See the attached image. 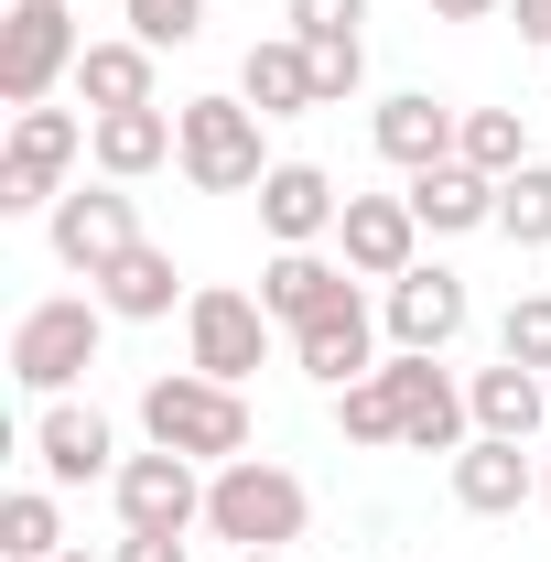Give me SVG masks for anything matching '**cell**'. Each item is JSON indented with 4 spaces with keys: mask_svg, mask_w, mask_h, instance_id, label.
Here are the masks:
<instances>
[{
    "mask_svg": "<svg viewBox=\"0 0 551 562\" xmlns=\"http://www.w3.org/2000/svg\"><path fill=\"white\" fill-rule=\"evenodd\" d=\"M314 87H325V109H336V98H357V87H368V44H357V33L314 44Z\"/></svg>",
    "mask_w": 551,
    "mask_h": 562,
    "instance_id": "obj_31",
    "label": "cell"
},
{
    "mask_svg": "<svg viewBox=\"0 0 551 562\" xmlns=\"http://www.w3.org/2000/svg\"><path fill=\"white\" fill-rule=\"evenodd\" d=\"M336 216H346V195H336V173H325V162H271V173H260V227H271L281 249L336 238Z\"/></svg>",
    "mask_w": 551,
    "mask_h": 562,
    "instance_id": "obj_14",
    "label": "cell"
},
{
    "mask_svg": "<svg viewBox=\"0 0 551 562\" xmlns=\"http://www.w3.org/2000/svg\"><path fill=\"white\" fill-rule=\"evenodd\" d=\"M465 412H476V432L530 443V432L551 422V379H541V368H519V357H497V368H476V379H465Z\"/></svg>",
    "mask_w": 551,
    "mask_h": 562,
    "instance_id": "obj_21",
    "label": "cell"
},
{
    "mask_svg": "<svg viewBox=\"0 0 551 562\" xmlns=\"http://www.w3.org/2000/svg\"><path fill=\"white\" fill-rule=\"evenodd\" d=\"M238 98H249L260 120H303V109H325V87H314V44H303V33H271V44H249V66H238Z\"/></svg>",
    "mask_w": 551,
    "mask_h": 562,
    "instance_id": "obj_19",
    "label": "cell"
},
{
    "mask_svg": "<svg viewBox=\"0 0 551 562\" xmlns=\"http://www.w3.org/2000/svg\"><path fill=\"white\" fill-rule=\"evenodd\" d=\"M379 390H390V412H401V443L412 454H465L476 443V412H465V390L432 368V357H379Z\"/></svg>",
    "mask_w": 551,
    "mask_h": 562,
    "instance_id": "obj_8",
    "label": "cell"
},
{
    "mask_svg": "<svg viewBox=\"0 0 551 562\" xmlns=\"http://www.w3.org/2000/svg\"><path fill=\"white\" fill-rule=\"evenodd\" d=\"M173 151H184L173 109H109V120H87V162H98L109 184H140V173H162Z\"/></svg>",
    "mask_w": 551,
    "mask_h": 562,
    "instance_id": "obj_18",
    "label": "cell"
},
{
    "mask_svg": "<svg viewBox=\"0 0 551 562\" xmlns=\"http://www.w3.org/2000/svg\"><path fill=\"white\" fill-rule=\"evenodd\" d=\"M260 357H271V303H260V292H227V281L184 292V368H206V379H227V390H249Z\"/></svg>",
    "mask_w": 551,
    "mask_h": 562,
    "instance_id": "obj_5",
    "label": "cell"
},
{
    "mask_svg": "<svg viewBox=\"0 0 551 562\" xmlns=\"http://www.w3.org/2000/svg\"><path fill=\"white\" fill-rule=\"evenodd\" d=\"M33 465H44V487H98V476H120L131 454H120V432L87 412V401H44V412H33Z\"/></svg>",
    "mask_w": 551,
    "mask_h": 562,
    "instance_id": "obj_12",
    "label": "cell"
},
{
    "mask_svg": "<svg viewBox=\"0 0 551 562\" xmlns=\"http://www.w3.org/2000/svg\"><path fill=\"white\" fill-rule=\"evenodd\" d=\"M76 98H87V120H109V109H162V87H151V44H140V33L87 44V55H76Z\"/></svg>",
    "mask_w": 551,
    "mask_h": 562,
    "instance_id": "obj_22",
    "label": "cell"
},
{
    "mask_svg": "<svg viewBox=\"0 0 551 562\" xmlns=\"http://www.w3.org/2000/svg\"><path fill=\"white\" fill-rule=\"evenodd\" d=\"M109 497H120V530H206V487H195V454H131L120 476H109Z\"/></svg>",
    "mask_w": 551,
    "mask_h": 562,
    "instance_id": "obj_11",
    "label": "cell"
},
{
    "mask_svg": "<svg viewBox=\"0 0 551 562\" xmlns=\"http://www.w3.org/2000/svg\"><path fill=\"white\" fill-rule=\"evenodd\" d=\"M541 497H551V476H541Z\"/></svg>",
    "mask_w": 551,
    "mask_h": 562,
    "instance_id": "obj_38",
    "label": "cell"
},
{
    "mask_svg": "<svg viewBox=\"0 0 551 562\" xmlns=\"http://www.w3.org/2000/svg\"><path fill=\"white\" fill-rule=\"evenodd\" d=\"M238 562H292V552H238Z\"/></svg>",
    "mask_w": 551,
    "mask_h": 562,
    "instance_id": "obj_36",
    "label": "cell"
},
{
    "mask_svg": "<svg viewBox=\"0 0 551 562\" xmlns=\"http://www.w3.org/2000/svg\"><path fill=\"white\" fill-rule=\"evenodd\" d=\"M497 357H519V368H541V379H551V292H519V303H508Z\"/></svg>",
    "mask_w": 551,
    "mask_h": 562,
    "instance_id": "obj_29",
    "label": "cell"
},
{
    "mask_svg": "<svg viewBox=\"0 0 551 562\" xmlns=\"http://www.w3.org/2000/svg\"><path fill=\"white\" fill-rule=\"evenodd\" d=\"M357 22H368V0H292V33H303V44H336Z\"/></svg>",
    "mask_w": 551,
    "mask_h": 562,
    "instance_id": "obj_32",
    "label": "cell"
},
{
    "mask_svg": "<svg viewBox=\"0 0 551 562\" xmlns=\"http://www.w3.org/2000/svg\"><path fill=\"white\" fill-rule=\"evenodd\" d=\"M486 11H508V0H432V22H486Z\"/></svg>",
    "mask_w": 551,
    "mask_h": 562,
    "instance_id": "obj_35",
    "label": "cell"
},
{
    "mask_svg": "<svg viewBox=\"0 0 551 562\" xmlns=\"http://www.w3.org/2000/svg\"><path fill=\"white\" fill-rule=\"evenodd\" d=\"M109 562H184V541H173V530H120Z\"/></svg>",
    "mask_w": 551,
    "mask_h": 562,
    "instance_id": "obj_33",
    "label": "cell"
},
{
    "mask_svg": "<svg viewBox=\"0 0 551 562\" xmlns=\"http://www.w3.org/2000/svg\"><path fill=\"white\" fill-rule=\"evenodd\" d=\"M336 432H346V443H401V412H390V390H379V368H368L357 390H336Z\"/></svg>",
    "mask_w": 551,
    "mask_h": 562,
    "instance_id": "obj_28",
    "label": "cell"
},
{
    "mask_svg": "<svg viewBox=\"0 0 551 562\" xmlns=\"http://www.w3.org/2000/svg\"><path fill=\"white\" fill-rule=\"evenodd\" d=\"M260 303H271L281 336H303V325H325L336 303H357V281H346V260H325V249H271V271H260Z\"/></svg>",
    "mask_w": 551,
    "mask_h": 562,
    "instance_id": "obj_15",
    "label": "cell"
},
{
    "mask_svg": "<svg viewBox=\"0 0 551 562\" xmlns=\"http://www.w3.org/2000/svg\"><path fill=\"white\" fill-rule=\"evenodd\" d=\"M508 22H519V44H541V55H551V0H508Z\"/></svg>",
    "mask_w": 551,
    "mask_h": 562,
    "instance_id": "obj_34",
    "label": "cell"
},
{
    "mask_svg": "<svg viewBox=\"0 0 551 562\" xmlns=\"http://www.w3.org/2000/svg\"><path fill=\"white\" fill-rule=\"evenodd\" d=\"M303 519H314V497H303V476L271 465V454H238V465L206 476V530L238 541V552H292Z\"/></svg>",
    "mask_w": 551,
    "mask_h": 562,
    "instance_id": "obj_3",
    "label": "cell"
},
{
    "mask_svg": "<svg viewBox=\"0 0 551 562\" xmlns=\"http://www.w3.org/2000/svg\"><path fill=\"white\" fill-rule=\"evenodd\" d=\"M412 216L432 227V238L497 227V173H476V162H432V173H412Z\"/></svg>",
    "mask_w": 551,
    "mask_h": 562,
    "instance_id": "obj_23",
    "label": "cell"
},
{
    "mask_svg": "<svg viewBox=\"0 0 551 562\" xmlns=\"http://www.w3.org/2000/svg\"><path fill=\"white\" fill-rule=\"evenodd\" d=\"M465 271H443V260H412V271L390 281V303H379V325H390V347L401 357H443L465 336Z\"/></svg>",
    "mask_w": 551,
    "mask_h": 562,
    "instance_id": "obj_9",
    "label": "cell"
},
{
    "mask_svg": "<svg viewBox=\"0 0 551 562\" xmlns=\"http://www.w3.org/2000/svg\"><path fill=\"white\" fill-rule=\"evenodd\" d=\"M292 357H303V379H314V390H357V379L379 368V325H368V303H336L325 325H303Z\"/></svg>",
    "mask_w": 551,
    "mask_h": 562,
    "instance_id": "obj_20",
    "label": "cell"
},
{
    "mask_svg": "<svg viewBox=\"0 0 551 562\" xmlns=\"http://www.w3.org/2000/svg\"><path fill=\"white\" fill-rule=\"evenodd\" d=\"M55 552H66L55 497H44V487H11V497H0V562H55Z\"/></svg>",
    "mask_w": 551,
    "mask_h": 562,
    "instance_id": "obj_25",
    "label": "cell"
},
{
    "mask_svg": "<svg viewBox=\"0 0 551 562\" xmlns=\"http://www.w3.org/2000/svg\"><path fill=\"white\" fill-rule=\"evenodd\" d=\"M76 11L66 0H11V22H0V98L11 109H44L55 87H76Z\"/></svg>",
    "mask_w": 551,
    "mask_h": 562,
    "instance_id": "obj_6",
    "label": "cell"
},
{
    "mask_svg": "<svg viewBox=\"0 0 551 562\" xmlns=\"http://www.w3.org/2000/svg\"><path fill=\"white\" fill-rule=\"evenodd\" d=\"M173 249H151V238H140V249H120V260H109V271H98V303H109V314H120V325H162V314H173Z\"/></svg>",
    "mask_w": 551,
    "mask_h": 562,
    "instance_id": "obj_24",
    "label": "cell"
},
{
    "mask_svg": "<svg viewBox=\"0 0 551 562\" xmlns=\"http://www.w3.org/2000/svg\"><path fill=\"white\" fill-rule=\"evenodd\" d=\"M454 162H476V173H519L530 162V131H519V109H465V140H454Z\"/></svg>",
    "mask_w": 551,
    "mask_h": 562,
    "instance_id": "obj_27",
    "label": "cell"
},
{
    "mask_svg": "<svg viewBox=\"0 0 551 562\" xmlns=\"http://www.w3.org/2000/svg\"><path fill=\"white\" fill-rule=\"evenodd\" d=\"M173 131H184V184L195 195H260V173H271V151H260V109L249 98H184L173 109Z\"/></svg>",
    "mask_w": 551,
    "mask_h": 562,
    "instance_id": "obj_4",
    "label": "cell"
},
{
    "mask_svg": "<svg viewBox=\"0 0 551 562\" xmlns=\"http://www.w3.org/2000/svg\"><path fill=\"white\" fill-rule=\"evenodd\" d=\"M140 432L162 443V454H195V465H238L249 454V401L206 379V368H173V379H151L140 390Z\"/></svg>",
    "mask_w": 551,
    "mask_h": 562,
    "instance_id": "obj_2",
    "label": "cell"
},
{
    "mask_svg": "<svg viewBox=\"0 0 551 562\" xmlns=\"http://www.w3.org/2000/svg\"><path fill=\"white\" fill-rule=\"evenodd\" d=\"M44 238H55V260H66V271L98 281L120 249H140V216H131V195L98 173V184H76V195H55V206H44Z\"/></svg>",
    "mask_w": 551,
    "mask_h": 562,
    "instance_id": "obj_10",
    "label": "cell"
},
{
    "mask_svg": "<svg viewBox=\"0 0 551 562\" xmlns=\"http://www.w3.org/2000/svg\"><path fill=\"white\" fill-rule=\"evenodd\" d=\"M109 303L98 292H44V303H22V325H11V379L33 390V401H66L76 379L98 368V347H109Z\"/></svg>",
    "mask_w": 551,
    "mask_h": 562,
    "instance_id": "obj_1",
    "label": "cell"
},
{
    "mask_svg": "<svg viewBox=\"0 0 551 562\" xmlns=\"http://www.w3.org/2000/svg\"><path fill=\"white\" fill-rule=\"evenodd\" d=\"M120 11H131V33L151 44V55H162V44H195V33H206V0H120Z\"/></svg>",
    "mask_w": 551,
    "mask_h": 562,
    "instance_id": "obj_30",
    "label": "cell"
},
{
    "mask_svg": "<svg viewBox=\"0 0 551 562\" xmlns=\"http://www.w3.org/2000/svg\"><path fill=\"white\" fill-rule=\"evenodd\" d=\"M379 162H401V173H432V162H454V140H465V109H443V98H379Z\"/></svg>",
    "mask_w": 551,
    "mask_h": 562,
    "instance_id": "obj_17",
    "label": "cell"
},
{
    "mask_svg": "<svg viewBox=\"0 0 551 562\" xmlns=\"http://www.w3.org/2000/svg\"><path fill=\"white\" fill-rule=\"evenodd\" d=\"M87 151V120L76 109H11V151H0V216H33L66 195V162Z\"/></svg>",
    "mask_w": 551,
    "mask_h": 562,
    "instance_id": "obj_7",
    "label": "cell"
},
{
    "mask_svg": "<svg viewBox=\"0 0 551 562\" xmlns=\"http://www.w3.org/2000/svg\"><path fill=\"white\" fill-rule=\"evenodd\" d=\"M55 562H98V552H55Z\"/></svg>",
    "mask_w": 551,
    "mask_h": 562,
    "instance_id": "obj_37",
    "label": "cell"
},
{
    "mask_svg": "<svg viewBox=\"0 0 551 562\" xmlns=\"http://www.w3.org/2000/svg\"><path fill=\"white\" fill-rule=\"evenodd\" d=\"M541 476H530V443H508V432H476L465 454H454V508L465 519H508V508H530Z\"/></svg>",
    "mask_w": 551,
    "mask_h": 562,
    "instance_id": "obj_16",
    "label": "cell"
},
{
    "mask_svg": "<svg viewBox=\"0 0 551 562\" xmlns=\"http://www.w3.org/2000/svg\"><path fill=\"white\" fill-rule=\"evenodd\" d=\"M497 238L508 249H551V162H519L497 184Z\"/></svg>",
    "mask_w": 551,
    "mask_h": 562,
    "instance_id": "obj_26",
    "label": "cell"
},
{
    "mask_svg": "<svg viewBox=\"0 0 551 562\" xmlns=\"http://www.w3.org/2000/svg\"><path fill=\"white\" fill-rule=\"evenodd\" d=\"M336 249H346V271H357V281H401V271L421 260V216H412V195H346Z\"/></svg>",
    "mask_w": 551,
    "mask_h": 562,
    "instance_id": "obj_13",
    "label": "cell"
}]
</instances>
